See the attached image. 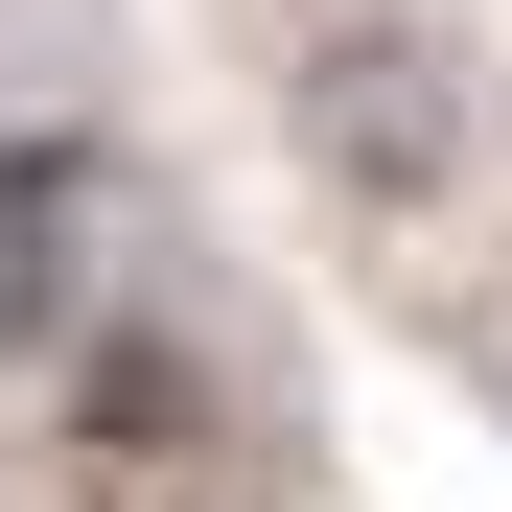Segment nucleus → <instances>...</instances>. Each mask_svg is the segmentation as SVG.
I'll use <instances>...</instances> for the list:
<instances>
[{"label":"nucleus","instance_id":"obj_1","mask_svg":"<svg viewBox=\"0 0 512 512\" xmlns=\"http://www.w3.org/2000/svg\"><path fill=\"white\" fill-rule=\"evenodd\" d=\"M280 117H303V163L373 233H419V210H466V163H489V70H466L443 0H326L303 70H280Z\"/></svg>","mask_w":512,"mask_h":512},{"label":"nucleus","instance_id":"obj_2","mask_svg":"<svg viewBox=\"0 0 512 512\" xmlns=\"http://www.w3.org/2000/svg\"><path fill=\"white\" fill-rule=\"evenodd\" d=\"M70 419H94V466H187V350H163V326H94V373H70Z\"/></svg>","mask_w":512,"mask_h":512}]
</instances>
